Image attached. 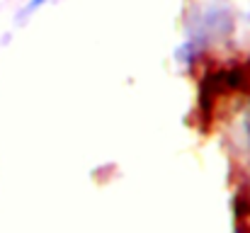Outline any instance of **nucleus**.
Wrapping results in <instances>:
<instances>
[{"label": "nucleus", "mask_w": 250, "mask_h": 233, "mask_svg": "<svg viewBox=\"0 0 250 233\" xmlns=\"http://www.w3.org/2000/svg\"><path fill=\"white\" fill-rule=\"evenodd\" d=\"M46 2H51V0H29V2L24 5V10H22V15H32V12H37L39 7H44Z\"/></svg>", "instance_id": "1"}]
</instances>
